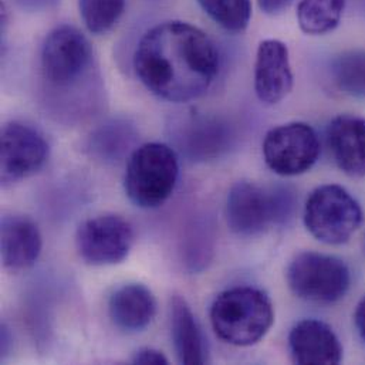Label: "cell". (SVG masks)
<instances>
[{
    "instance_id": "6da1fadb",
    "label": "cell",
    "mask_w": 365,
    "mask_h": 365,
    "mask_svg": "<svg viewBox=\"0 0 365 365\" xmlns=\"http://www.w3.org/2000/svg\"><path fill=\"white\" fill-rule=\"evenodd\" d=\"M219 51L199 27L170 20L151 27L138 41L134 68L148 91L170 103L202 97L219 73Z\"/></svg>"
},
{
    "instance_id": "30bf717a",
    "label": "cell",
    "mask_w": 365,
    "mask_h": 365,
    "mask_svg": "<svg viewBox=\"0 0 365 365\" xmlns=\"http://www.w3.org/2000/svg\"><path fill=\"white\" fill-rule=\"evenodd\" d=\"M48 158V144L34 127L13 121L1 130V182H19L38 173Z\"/></svg>"
},
{
    "instance_id": "8992f818",
    "label": "cell",
    "mask_w": 365,
    "mask_h": 365,
    "mask_svg": "<svg viewBox=\"0 0 365 365\" xmlns=\"http://www.w3.org/2000/svg\"><path fill=\"white\" fill-rule=\"evenodd\" d=\"M286 280L299 299L317 304H333L347 294L351 274L347 264L336 256L302 252L290 262Z\"/></svg>"
},
{
    "instance_id": "7a4b0ae2",
    "label": "cell",
    "mask_w": 365,
    "mask_h": 365,
    "mask_svg": "<svg viewBox=\"0 0 365 365\" xmlns=\"http://www.w3.org/2000/svg\"><path fill=\"white\" fill-rule=\"evenodd\" d=\"M210 324L219 340L236 347L257 344L274 323L270 297L255 287L222 292L210 307Z\"/></svg>"
},
{
    "instance_id": "ac0fdd59",
    "label": "cell",
    "mask_w": 365,
    "mask_h": 365,
    "mask_svg": "<svg viewBox=\"0 0 365 365\" xmlns=\"http://www.w3.org/2000/svg\"><path fill=\"white\" fill-rule=\"evenodd\" d=\"M138 133L133 123L113 118L98 125L88 137L90 154L103 163L121 161L137 141Z\"/></svg>"
},
{
    "instance_id": "ffe728a7",
    "label": "cell",
    "mask_w": 365,
    "mask_h": 365,
    "mask_svg": "<svg viewBox=\"0 0 365 365\" xmlns=\"http://www.w3.org/2000/svg\"><path fill=\"white\" fill-rule=\"evenodd\" d=\"M202 10L222 29L242 33L252 19V0H197Z\"/></svg>"
},
{
    "instance_id": "e0dca14e",
    "label": "cell",
    "mask_w": 365,
    "mask_h": 365,
    "mask_svg": "<svg viewBox=\"0 0 365 365\" xmlns=\"http://www.w3.org/2000/svg\"><path fill=\"white\" fill-rule=\"evenodd\" d=\"M171 331L178 361L181 364H203L205 343L197 322L181 296L171 300Z\"/></svg>"
},
{
    "instance_id": "9a60e30c",
    "label": "cell",
    "mask_w": 365,
    "mask_h": 365,
    "mask_svg": "<svg viewBox=\"0 0 365 365\" xmlns=\"http://www.w3.org/2000/svg\"><path fill=\"white\" fill-rule=\"evenodd\" d=\"M1 260L6 269L20 272L31 267L43 247L37 225L26 216H4L1 219Z\"/></svg>"
},
{
    "instance_id": "5bb4252c",
    "label": "cell",
    "mask_w": 365,
    "mask_h": 365,
    "mask_svg": "<svg viewBox=\"0 0 365 365\" xmlns=\"http://www.w3.org/2000/svg\"><path fill=\"white\" fill-rule=\"evenodd\" d=\"M327 145L336 165L351 178L365 177V118L341 114L327 128Z\"/></svg>"
},
{
    "instance_id": "5b68a950",
    "label": "cell",
    "mask_w": 365,
    "mask_h": 365,
    "mask_svg": "<svg viewBox=\"0 0 365 365\" xmlns=\"http://www.w3.org/2000/svg\"><path fill=\"white\" fill-rule=\"evenodd\" d=\"M363 220L360 203L340 185L319 186L306 200L304 225L312 236L326 245L347 243Z\"/></svg>"
},
{
    "instance_id": "9c48e42d",
    "label": "cell",
    "mask_w": 365,
    "mask_h": 365,
    "mask_svg": "<svg viewBox=\"0 0 365 365\" xmlns=\"http://www.w3.org/2000/svg\"><path fill=\"white\" fill-rule=\"evenodd\" d=\"M134 237V229L128 220L118 215H101L78 226L76 247L87 264L111 266L128 257Z\"/></svg>"
},
{
    "instance_id": "7402d4cb",
    "label": "cell",
    "mask_w": 365,
    "mask_h": 365,
    "mask_svg": "<svg viewBox=\"0 0 365 365\" xmlns=\"http://www.w3.org/2000/svg\"><path fill=\"white\" fill-rule=\"evenodd\" d=\"M81 19L90 33L104 34L121 19L125 0H78Z\"/></svg>"
},
{
    "instance_id": "3957f363",
    "label": "cell",
    "mask_w": 365,
    "mask_h": 365,
    "mask_svg": "<svg viewBox=\"0 0 365 365\" xmlns=\"http://www.w3.org/2000/svg\"><path fill=\"white\" fill-rule=\"evenodd\" d=\"M41 78L47 91L60 97L76 94L94 77V53L88 38L74 26L53 29L41 46Z\"/></svg>"
},
{
    "instance_id": "ba28073f",
    "label": "cell",
    "mask_w": 365,
    "mask_h": 365,
    "mask_svg": "<svg viewBox=\"0 0 365 365\" xmlns=\"http://www.w3.org/2000/svg\"><path fill=\"white\" fill-rule=\"evenodd\" d=\"M289 202L276 192L247 181L236 182L226 199V220L239 236H255L283 219Z\"/></svg>"
},
{
    "instance_id": "484cf974",
    "label": "cell",
    "mask_w": 365,
    "mask_h": 365,
    "mask_svg": "<svg viewBox=\"0 0 365 365\" xmlns=\"http://www.w3.org/2000/svg\"><path fill=\"white\" fill-rule=\"evenodd\" d=\"M354 324L359 331L360 339L365 344V296L359 302L356 312H354Z\"/></svg>"
},
{
    "instance_id": "d4e9b609",
    "label": "cell",
    "mask_w": 365,
    "mask_h": 365,
    "mask_svg": "<svg viewBox=\"0 0 365 365\" xmlns=\"http://www.w3.org/2000/svg\"><path fill=\"white\" fill-rule=\"evenodd\" d=\"M17 6L29 11H41L54 7L60 0H13Z\"/></svg>"
},
{
    "instance_id": "cb8c5ba5",
    "label": "cell",
    "mask_w": 365,
    "mask_h": 365,
    "mask_svg": "<svg viewBox=\"0 0 365 365\" xmlns=\"http://www.w3.org/2000/svg\"><path fill=\"white\" fill-rule=\"evenodd\" d=\"M294 0H257L260 10L269 16H276L286 11Z\"/></svg>"
},
{
    "instance_id": "2e32d148",
    "label": "cell",
    "mask_w": 365,
    "mask_h": 365,
    "mask_svg": "<svg viewBox=\"0 0 365 365\" xmlns=\"http://www.w3.org/2000/svg\"><path fill=\"white\" fill-rule=\"evenodd\" d=\"M108 314L118 329L130 333L143 331L157 314L155 296L144 284H124L111 294Z\"/></svg>"
},
{
    "instance_id": "277c9868",
    "label": "cell",
    "mask_w": 365,
    "mask_h": 365,
    "mask_svg": "<svg viewBox=\"0 0 365 365\" xmlns=\"http://www.w3.org/2000/svg\"><path fill=\"white\" fill-rule=\"evenodd\" d=\"M178 178L177 151L163 143H148L131 153L124 175V189L135 206L154 209L171 197Z\"/></svg>"
},
{
    "instance_id": "52a82bcc",
    "label": "cell",
    "mask_w": 365,
    "mask_h": 365,
    "mask_svg": "<svg viewBox=\"0 0 365 365\" xmlns=\"http://www.w3.org/2000/svg\"><path fill=\"white\" fill-rule=\"evenodd\" d=\"M262 148L266 165L280 177L306 174L316 165L322 153L314 128L300 121L272 128Z\"/></svg>"
},
{
    "instance_id": "603a6c76",
    "label": "cell",
    "mask_w": 365,
    "mask_h": 365,
    "mask_svg": "<svg viewBox=\"0 0 365 365\" xmlns=\"http://www.w3.org/2000/svg\"><path fill=\"white\" fill-rule=\"evenodd\" d=\"M168 359L163 354V351L155 349H141L133 357V364L140 365H167Z\"/></svg>"
},
{
    "instance_id": "d6986e66",
    "label": "cell",
    "mask_w": 365,
    "mask_h": 365,
    "mask_svg": "<svg viewBox=\"0 0 365 365\" xmlns=\"http://www.w3.org/2000/svg\"><path fill=\"white\" fill-rule=\"evenodd\" d=\"M344 10L346 0H300L297 21L303 33L323 36L339 27Z\"/></svg>"
},
{
    "instance_id": "8fae6325",
    "label": "cell",
    "mask_w": 365,
    "mask_h": 365,
    "mask_svg": "<svg viewBox=\"0 0 365 365\" xmlns=\"http://www.w3.org/2000/svg\"><path fill=\"white\" fill-rule=\"evenodd\" d=\"M173 141L192 161H207L219 157L232 144L230 127L216 117L190 113L171 123Z\"/></svg>"
},
{
    "instance_id": "44dd1931",
    "label": "cell",
    "mask_w": 365,
    "mask_h": 365,
    "mask_svg": "<svg viewBox=\"0 0 365 365\" xmlns=\"http://www.w3.org/2000/svg\"><path fill=\"white\" fill-rule=\"evenodd\" d=\"M333 77L343 93L365 98V50L340 54L333 64Z\"/></svg>"
},
{
    "instance_id": "4fadbf2b",
    "label": "cell",
    "mask_w": 365,
    "mask_h": 365,
    "mask_svg": "<svg viewBox=\"0 0 365 365\" xmlns=\"http://www.w3.org/2000/svg\"><path fill=\"white\" fill-rule=\"evenodd\" d=\"M289 349L296 364L337 365L343 360V347L333 329L320 320L299 322L289 334Z\"/></svg>"
},
{
    "instance_id": "7c38bea8",
    "label": "cell",
    "mask_w": 365,
    "mask_h": 365,
    "mask_svg": "<svg viewBox=\"0 0 365 365\" xmlns=\"http://www.w3.org/2000/svg\"><path fill=\"white\" fill-rule=\"evenodd\" d=\"M293 71L287 46L274 38L263 40L255 60V93L266 106H276L293 90Z\"/></svg>"
}]
</instances>
